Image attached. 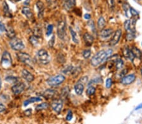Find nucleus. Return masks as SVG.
<instances>
[{
    "label": "nucleus",
    "instance_id": "9d476101",
    "mask_svg": "<svg viewBox=\"0 0 142 124\" xmlns=\"http://www.w3.org/2000/svg\"><path fill=\"white\" fill-rule=\"evenodd\" d=\"M25 88V85L24 83H16L14 86H12V91L14 94L17 95L20 94L23 91H24Z\"/></svg>",
    "mask_w": 142,
    "mask_h": 124
},
{
    "label": "nucleus",
    "instance_id": "c03bdc74",
    "mask_svg": "<svg viewBox=\"0 0 142 124\" xmlns=\"http://www.w3.org/2000/svg\"><path fill=\"white\" fill-rule=\"evenodd\" d=\"M122 8H123L124 10L125 11L126 16L128 17V9H130V6H129V4H127V3H124V4H123V6H122Z\"/></svg>",
    "mask_w": 142,
    "mask_h": 124
},
{
    "label": "nucleus",
    "instance_id": "a18cd8bd",
    "mask_svg": "<svg viewBox=\"0 0 142 124\" xmlns=\"http://www.w3.org/2000/svg\"><path fill=\"white\" fill-rule=\"evenodd\" d=\"M32 110L31 109V108H28V109H27V110H26L25 111V115H26V116H30L31 115H32Z\"/></svg>",
    "mask_w": 142,
    "mask_h": 124
},
{
    "label": "nucleus",
    "instance_id": "72a5a7b5",
    "mask_svg": "<svg viewBox=\"0 0 142 124\" xmlns=\"http://www.w3.org/2000/svg\"><path fill=\"white\" fill-rule=\"evenodd\" d=\"M116 68H117L118 69H121L124 66L123 60H121V59H118V60L116 61Z\"/></svg>",
    "mask_w": 142,
    "mask_h": 124
},
{
    "label": "nucleus",
    "instance_id": "6ab92c4d",
    "mask_svg": "<svg viewBox=\"0 0 142 124\" xmlns=\"http://www.w3.org/2000/svg\"><path fill=\"white\" fill-rule=\"evenodd\" d=\"M36 7L38 9V16L39 18H42L44 13V5L42 1H38L36 4Z\"/></svg>",
    "mask_w": 142,
    "mask_h": 124
},
{
    "label": "nucleus",
    "instance_id": "cd10ccee",
    "mask_svg": "<svg viewBox=\"0 0 142 124\" xmlns=\"http://www.w3.org/2000/svg\"><path fill=\"white\" fill-rule=\"evenodd\" d=\"M49 105L48 104V103H46V102H44V103H40V104L38 105L36 107V110H37V111L45 110V109H47V108H49Z\"/></svg>",
    "mask_w": 142,
    "mask_h": 124
},
{
    "label": "nucleus",
    "instance_id": "0eeeda50",
    "mask_svg": "<svg viewBox=\"0 0 142 124\" xmlns=\"http://www.w3.org/2000/svg\"><path fill=\"white\" fill-rule=\"evenodd\" d=\"M10 44L12 48L16 51H21L25 48V45H24L22 40L20 38H16V37L12 39Z\"/></svg>",
    "mask_w": 142,
    "mask_h": 124
},
{
    "label": "nucleus",
    "instance_id": "9b49d317",
    "mask_svg": "<svg viewBox=\"0 0 142 124\" xmlns=\"http://www.w3.org/2000/svg\"><path fill=\"white\" fill-rule=\"evenodd\" d=\"M136 80V75L134 74H130L124 76L121 79V83L123 85H130L134 82Z\"/></svg>",
    "mask_w": 142,
    "mask_h": 124
},
{
    "label": "nucleus",
    "instance_id": "e433bc0d",
    "mask_svg": "<svg viewBox=\"0 0 142 124\" xmlns=\"http://www.w3.org/2000/svg\"><path fill=\"white\" fill-rule=\"evenodd\" d=\"M91 55V50H85L83 52V56L85 59L88 58Z\"/></svg>",
    "mask_w": 142,
    "mask_h": 124
},
{
    "label": "nucleus",
    "instance_id": "f03ea898",
    "mask_svg": "<svg viewBox=\"0 0 142 124\" xmlns=\"http://www.w3.org/2000/svg\"><path fill=\"white\" fill-rule=\"evenodd\" d=\"M65 79L64 76L60 74L49 78L47 80V83L50 86H56L61 85L65 80Z\"/></svg>",
    "mask_w": 142,
    "mask_h": 124
},
{
    "label": "nucleus",
    "instance_id": "2eb2a0df",
    "mask_svg": "<svg viewBox=\"0 0 142 124\" xmlns=\"http://www.w3.org/2000/svg\"><path fill=\"white\" fill-rule=\"evenodd\" d=\"M84 88H85V86H84V83L80 81L78 82L74 86V91L78 95H82L84 91Z\"/></svg>",
    "mask_w": 142,
    "mask_h": 124
},
{
    "label": "nucleus",
    "instance_id": "de8ad7c7",
    "mask_svg": "<svg viewBox=\"0 0 142 124\" xmlns=\"http://www.w3.org/2000/svg\"><path fill=\"white\" fill-rule=\"evenodd\" d=\"M84 18H85V20H90L91 18V15L88 13H86V14L84 15Z\"/></svg>",
    "mask_w": 142,
    "mask_h": 124
},
{
    "label": "nucleus",
    "instance_id": "ddd939ff",
    "mask_svg": "<svg viewBox=\"0 0 142 124\" xmlns=\"http://www.w3.org/2000/svg\"><path fill=\"white\" fill-rule=\"evenodd\" d=\"M22 77L26 81L28 82H31L34 80V76L30 72H28L27 70L24 69L22 72Z\"/></svg>",
    "mask_w": 142,
    "mask_h": 124
},
{
    "label": "nucleus",
    "instance_id": "bb28decb",
    "mask_svg": "<svg viewBox=\"0 0 142 124\" xmlns=\"http://www.w3.org/2000/svg\"><path fill=\"white\" fill-rule=\"evenodd\" d=\"M97 25H98V28L100 30H102L104 29V28L106 26V20L104 18V17H100V18L98 19V23H97Z\"/></svg>",
    "mask_w": 142,
    "mask_h": 124
},
{
    "label": "nucleus",
    "instance_id": "20e7f679",
    "mask_svg": "<svg viewBox=\"0 0 142 124\" xmlns=\"http://www.w3.org/2000/svg\"><path fill=\"white\" fill-rule=\"evenodd\" d=\"M18 59L20 61L24 63L26 65H28L29 67H32L34 65L33 59L32 58L30 55H28L27 53L20 52L16 55Z\"/></svg>",
    "mask_w": 142,
    "mask_h": 124
},
{
    "label": "nucleus",
    "instance_id": "09e8293b",
    "mask_svg": "<svg viewBox=\"0 0 142 124\" xmlns=\"http://www.w3.org/2000/svg\"><path fill=\"white\" fill-rule=\"evenodd\" d=\"M108 3L110 4L111 7H113L114 6V0H108Z\"/></svg>",
    "mask_w": 142,
    "mask_h": 124
},
{
    "label": "nucleus",
    "instance_id": "a19ab883",
    "mask_svg": "<svg viewBox=\"0 0 142 124\" xmlns=\"http://www.w3.org/2000/svg\"><path fill=\"white\" fill-rule=\"evenodd\" d=\"M130 13H131V14H132V16H138V14H139L138 12L137 11L136 9H134V8H130Z\"/></svg>",
    "mask_w": 142,
    "mask_h": 124
},
{
    "label": "nucleus",
    "instance_id": "c85d7f7f",
    "mask_svg": "<svg viewBox=\"0 0 142 124\" xmlns=\"http://www.w3.org/2000/svg\"><path fill=\"white\" fill-rule=\"evenodd\" d=\"M6 81H7L8 82L11 83H16L18 82V78L15 77H13V76H9V77H7L5 79Z\"/></svg>",
    "mask_w": 142,
    "mask_h": 124
},
{
    "label": "nucleus",
    "instance_id": "c756f323",
    "mask_svg": "<svg viewBox=\"0 0 142 124\" xmlns=\"http://www.w3.org/2000/svg\"><path fill=\"white\" fill-rule=\"evenodd\" d=\"M131 25H132V23H131L130 20H126L124 22V28L127 32H130L133 31L131 28Z\"/></svg>",
    "mask_w": 142,
    "mask_h": 124
},
{
    "label": "nucleus",
    "instance_id": "58836bf2",
    "mask_svg": "<svg viewBox=\"0 0 142 124\" xmlns=\"http://www.w3.org/2000/svg\"><path fill=\"white\" fill-rule=\"evenodd\" d=\"M5 25L2 22H0V35H2L4 32H6Z\"/></svg>",
    "mask_w": 142,
    "mask_h": 124
},
{
    "label": "nucleus",
    "instance_id": "dca6fc26",
    "mask_svg": "<svg viewBox=\"0 0 142 124\" xmlns=\"http://www.w3.org/2000/svg\"><path fill=\"white\" fill-rule=\"evenodd\" d=\"M56 93L57 92L56 90H53V89H48L43 92L42 96L46 99H49V98H53L56 95Z\"/></svg>",
    "mask_w": 142,
    "mask_h": 124
},
{
    "label": "nucleus",
    "instance_id": "37998d69",
    "mask_svg": "<svg viewBox=\"0 0 142 124\" xmlns=\"http://www.w3.org/2000/svg\"><path fill=\"white\" fill-rule=\"evenodd\" d=\"M88 25L91 28V29H92V30L94 32L96 31V26H95V24H94V21H88Z\"/></svg>",
    "mask_w": 142,
    "mask_h": 124
},
{
    "label": "nucleus",
    "instance_id": "a211bd4d",
    "mask_svg": "<svg viewBox=\"0 0 142 124\" xmlns=\"http://www.w3.org/2000/svg\"><path fill=\"white\" fill-rule=\"evenodd\" d=\"M123 55L127 58L130 59L132 61H133L134 58V55L132 53V50H130L128 47H125L123 50Z\"/></svg>",
    "mask_w": 142,
    "mask_h": 124
},
{
    "label": "nucleus",
    "instance_id": "412c9836",
    "mask_svg": "<svg viewBox=\"0 0 142 124\" xmlns=\"http://www.w3.org/2000/svg\"><path fill=\"white\" fill-rule=\"evenodd\" d=\"M6 34L7 37L10 38V39H13L16 36L15 30H14V29L12 26H8L6 29Z\"/></svg>",
    "mask_w": 142,
    "mask_h": 124
},
{
    "label": "nucleus",
    "instance_id": "a878e982",
    "mask_svg": "<svg viewBox=\"0 0 142 124\" xmlns=\"http://www.w3.org/2000/svg\"><path fill=\"white\" fill-rule=\"evenodd\" d=\"M39 37H37L36 35L31 36L29 38L30 42L31 44L34 46H37L39 44V40H38Z\"/></svg>",
    "mask_w": 142,
    "mask_h": 124
},
{
    "label": "nucleus",
    "instance_id": "6e6552de",
    "mask_svg": "<svg viewBox=\"0 0 142 124\" xmlns=\"http://www.w3.org/2000/svg\"><path fill=\"white\" fill-rule=\"evenodd\" d=\"M51 107H52V110L56 113L59 114L61 112L63 107V102L61 99L55 100L51 104Z\"/></svg>",
    "mask_w": 142,
    "mask_h": 124
},
{
    "label": "nucleus",
    "instance_id": "2f4dec72",
    "mask_svg": "<svg viewBox=\"0 0 142 124\" xmlns=\"http://www.w3.org/2000/svg\"><path fill=\"white\" fill-rule=\"evenodd\" d=\"M95 93H96V88L94 86H90L86 90V94L88 96L93 95Z\"/></svg>",
    "mask_w": 142,
    "mask_h": 124
},
{
    "label": "nucleus",
    "instance_id": "393cba45",
    "mask_svg": "<svg viewBox=\"0 0 142 124\" xmlns=\"http://www.w3.org/2000/svg\"><path fill=\"white\" fill-rule=\"evenodd\" d=\"M70 33H71V35H72V40H73V42L76 44H78L79 43V39H78V35H77V33L76 32L73 30L72 28H70Z\"/></svg>",
    "mask_w": 142,
    "mask_h": 124
},
{
    "label": "nucleus",
    "instance_id": "864d4df0",
    "mask_svg": "<svg viewBox=\"0 0 142 124\" xmlns=\"http://www.w3.org/2000/svg\"><path fill=\"white\" fill-rule=\"evenodd\" d=\"M46 1L48 2H50V1H52V0H46Z\"/></svg>",
    "mask_w": 142,
    "mask_h": 124
},
{
    "label": "nucleus",
    "instance_id": "4c0bfd02",
    "mask_svg": "<svg viewBox=\"0 0 142 124\" xmlns=\"http://www.w3.org/2000/svg\"><path fill=\"white\" fill-rule=\"evenodd\" d=\"M112 85V80L110 78H109L106 80V87L107 88H110L111 87Z\"/></svg>",
    "mask_w": 142,
    "mask_h": 124
},
{
    "label": "nucleus",
    "instance_id": "4468645a",
    "mask_svg": "<svg viewBox=\"0 0 142 124\" xmlns=\"http://www.w3.org/2000/svg\"><path fill=\"white\" fill-rule=\"evenodd\" d=\"M84 40L85 41V44L87 46H90L92 44L94 41V38L92 35H90L88 33H85L84 35Z\"/></svg>",
    "mask_w": 142,
    "mask_h": 124
},
{
    "label": "nucleus",
    "instance_id": "f704fd0d",
    "mask_svg": "<svg viewBox=\"0 0 142 124\" xmlns=\"http://www.w3.org/2000/svg\"><path fill=\"white\" fill-rule=\"evenodd\" d=\"M74 68H73L72 66H68L66 68H65V70L63 71V72L64 73H66V74H70V73H73V71H74Z\"/></svg>",
    "mask_w": 142,
    "mask_h": 124
},
{
    "label": "nucleus",
    "instance_id": "39448f33",
    "mask_svg": "<svg viewBox=\"0 0 142 124\" xmlns=\"http://www.w3.org/2000/svg\"><path fill=\"white\" fill-rule=\"evenodd\" d=\"M2 65L4 69H8L12 65V58L10 53L8 51H5L3 53L1 61Z\"/></svg>",
    "mask_w": 142,
    "mask_h": 124
},
{
    "label": "nucleus",
    "instance_id": "aec40b11",
    "mask_svg": "<svg viewBox=\"0 0 142 124\" xmlns=\"http://www.w3.org/2000/svg\"><path fill=\"white\" fill-rule=\"evenodd\" d=\"M22 13L27 18L29 19V20H31V19L33 18L34 17L33 13H32V11H31L30 9V8H28V7H24V8H23Z\"/></svg>",
    "mask_w": 142,
    "mask_h": 124
},
{
    "label": "nucleus",
    "instance_id": "f3484780",
    "mask_svg": "<svg viewBox=\"0 0 142 124\" xmlns=\"http://www.w3.org/2000/svg\"><path fill=\"white\" fill-rule=\"evenodd\" d=\"M113 32H114V30L111 28L102 29V30H101L100 36L101 37L104 38H108L112 35Z\"/></svg>",
    "mask_w": 142,
    "mask_h": 124
},
{
    "label": "nucleus",
    "instance_id": "ea45409f",
    "mask_svg": "<svg viewBox=\"0 0 142 124\" xmlns=\"http://www.w3.org/2000/svg\"><path fill=\"white\" fill-rule=\"evenodd\" d=\"M73 112H72L71 110H69L68 114H67L66 117V120L67 121H70V120H72V119H73Z\"/></svg>",
    "mask_w": 142,
    "mask_h": 124
},
{
    "label": "nucleus",
    "instance_id": "f8f14e48",
    "mask_svg": "<svg viewBox=\"0 0 142 124\" xmlns=\"http://www.w3.org/2000/svg\"><path fill=\"white\" fill-rule=\"evenodd\" d=\"M76 0H64L63 7L66 11H70L75 6Z\"/></svg>",
    "mask_w": 142,
    "mask_h": 124
},
{
    "label": "nucleus",
    "instance_id": "49530a36",
    "mask_svg": "<svg viewBox=\"0 0 142 124\" xmlns=\"http://www.w3.org/2000/svg\"><path fill=\"white\" fill-rule=\"evenodd\" d=\"M6 110V107L2 103L0 102V112H4Z\"/></svg>",
    "mask_w": 142,
    "mask_h": 124
},
{
    "label": "nucleus",
    "instance_id": "c9c22d12",
    "mask_svg": "<svg viewBox=\"0 0 142 124\" xmlns=\"http://www.w3.org/2000/svg\"><path fill=\"white\" fill-rule=\"evenodd\" d=\"M53 28H54V26L52 25H49L47 27V35L49 36L50 35L52 34V31H53Z\"/></svg>",
    "mask_w": 142,
    "mask_h": 124
},
{
    "label": "nucleus",
    "instance_id": "603ef678",
    "mask_svg": "<svg viewBox=\"0 0 142 124\" xmlns=\"http://www.w3.org/2000/svg\"><path fill=\"white\" fill-rule=\"evenodd\" d=\"M2 79L0 78V90L2 88Z\"/></svg>",
    "mask_w": 142,
    "mask_h": 124
},
{
    "label": "nucleus",
    "instance_id": "b1692460",
    "mask_svg": "<svg viewBox=\"0 0 142 124\" xmlns=\"http://www.w3.org/2000/svg\"><path fill=\"white\" fill-rule=\"evenodd\" d=\"M132 51L134 55V58H137L138 59H142V52L136 47H133L132 48Z\"/></svg>",
    "mask_w": 142,
    "mask_h": 124
},
{
    "label": "nucleus",
    "instance_id": "f257e3e1",
    "mask_svg": "<svg viewBox=\"0 0 142 124\" xmlns=\"http://www.w3.org/2000/svg\"><path fill=\"white\" fill-rule=\"evenodd\" d=\"M113 51L111 49L107 50H101L96 53L90 60V63L93 67H97L101 63L108 60L112 54Z\"/></svg>",
    "mask_w": 142,
    "mask_h": 124
},
{
    "label": "nucleus",
    "instance_id": "3c124183",
    "mask_svg": "<svg viewBox=\"0 0 142 124\" xmlns=\"http://www.w3.org/2000/svg\"><path fill=\"white\" fill-rule=\"evenodd\" d=\"M12 3H18V2L20 1H22V0H10Z\"/></svg>",
    "mask_w": 142,
    "mask_h": 124
},
{
    "label": "nucleus",
    "instance_id": "7ed1b4c3",
    "mask_svg": "<svg viewBox=\"0 0 142 124\" xmlns=\"http://www.w3.org/2000/svg\"><path fill=\"white\" fill-rule=\"evenodd\" d=\"M37 58L40 63L43 65H47L50 61V56L48 51L44 49L40 50L37 53Z\"/></svg>",
    "mask_w": 142,
    "mask_h": 124
},
{
    "label": "nucleus",
    "instance_id": "5701e85b",
    "mask_svg": "<svg viewBox=\"0 0 142 124\" xmlns=\"http://www.w3.org/2000/svg\"><path fill=\"white\" fill-rule=\"evenodd\" d=\"M3 12H4V14L5 15V16L6 17H12V14L10 13V11L9 6H8V4L6 1L3 2Z\"/></svg>",
    "mask_w": 142,
    "mask_h": 124
},
{
    "label": "nucleus",
    "instance_id": "4be33fe9",
    "mask_svg": "<svg viewBox=\"0 0 142 124\" xmlns=\"http://www.w3.org/2000/svg\"><path fill=\"white\" fill-rule=\"evenodd\" d=\"M40 101H42V99L40 98H39V97H31V98L26 100L24 102V105L25 107H27V106H28L30 103H34V102H40Z\"/></svg>",
    "mask_w": 142,
    "mask_h": 124
},
{
    "label": "nucleus",
    "instance_id": "8fccbe9b",
    "mask_svg": "<svg viewBox=\"0 0 142 124\" xmlns=\"http://www.w3.org/2000/svg\"><path fill=\"white\" fill-rule=\"evenodd\" d=\"M142 103H141V104H140L139 105H138V107H137L136 108L135 110H140V109H142Z\"/></svg>",
    "mask_w": 142,
    "mask_h": 124
},
{
    "label": "nucleus",
    "instance_id": "5fc2aeb1",
    "mask_svg": "<svg viewBox=\"0 0 142 124\" xmlns=\"http://www.w3.org/2000/svg\"><path fill=\"white\" fill-rule=\"evenodd\" d=\"M141 72H142V68H141Z\"/></svg>",
    "mask_w": 142,
    "mask_h": 124
},
{
    "label": "nucleus",
    "instance_id": "1a4fd4ad",
    "mask_svg": "<svg viewBox=\"0 0 142 124\" xmlns=\"http://www.w3.org/2000/svg\"><path fill=\"white\" fill-rule=\"evenodd\" d=\"M121 36H122V30H120V29L116 30L115 33H114V35H113L112 38L111 40H110V45L112 46L116 45L120 41Z\"/></svg>",
    "mask_w": 142,
    "mask_h": 124
},
{
    "label": "nucleus",
    "instance_id": "423d86ee",
    "mask_svg": "<svg viewBox=\"0 0 142 124\" xmlns=\"http://www.w3.org/2000/svg\"><path fill=\"white\" fill-rule=\"evenodd\" d=\"M66 23L64 20L59 21L57 27V33L59 38L64 40L66 37Z\"/></svg>",
    "mask_w": 142,
    "mask_h": 124
},
{
    "label": "nucleus",
    "instance_id": "473e14b6",
    "mask_svg": "<svg viewBox=\"0 0 142 124\" xmlns=\"http://www.w3.org/2000/svg\"><path fill=\"white\" fill-rule=\"evenodd\" d=\"M135 38V34H134V32L132 31V32H130L127 33V35H126V39L128 41H131L132 40H133Z\"/></svg>",
    "mask_w": 142,
    "mask_h": 124
},
{
    "label": "nucleus",
    "instance_id": "7c9ffc66",
    "mask_svg": "<svg viewBox=\"0 0 142 124\" xmlns=\"http://www.w3.org/2000/svg\"><path fill=\"white\" fill-rule=\"evenodd\" d=\"M69 92H70V89L68 86L66 87H64L63 88V90H62V93H61V96L62 97H63L64 98H66L67 96L69 94Z\"/></svg>",
    "mask_w": 142,
    "mask_h": 124
},
{
    "label": "nucleus",
    "instance_id": "79ce46f5",
    "mask_svg": "<svg viewBox=\"0 0 142 124\" xmlns=\"http://www.w3.org/2000/svg\"><path fill=\"white\" fill-rule=\"evenodd\" d=\"M55 43V37L54 35H53L52 37V38H50V40L49 41V46L50 47H53Z\"/></svg>",
    "mask_w": 142,
    "mask_h": 124
}]
</instances>
